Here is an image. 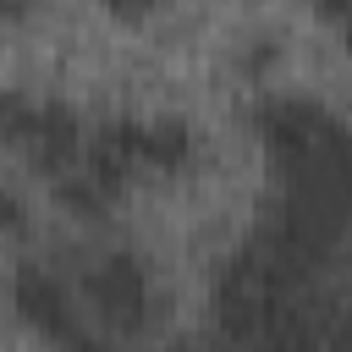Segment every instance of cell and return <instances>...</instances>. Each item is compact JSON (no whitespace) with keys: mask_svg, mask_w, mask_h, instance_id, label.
<instances>
[{"mask_svg":"<svg viewBox=\"0 0 352 352\" xmlns=\"http://www.w3.org/2000/svg\"><path fill=\"white\" fill-rule=\"evenodd\" d=\"M319 253H308L270 214H258L253 236L214 270V341L226 352H324L336 314L319 297Z\"/></svg>","mask_w":352,"mask_h":352,"instance_id":"6da1fadb","label":"cell"},{"mask_svg":"<svg viewBox=\"0 0 352 352\" xmlns=\"http://www.w3.org/2000/svg\"><path fill=\"white\" fill-rule=\"evenodd\" d=\"M253 132L275 165V204L264 209L308 253L330 258L352 226V126L319 99H258Z\"/></svg>","mask_w":352,"mask_h":352,"instance_id":"7a4b0ae2","label":"cell"},{"mask_svg":"<svg viewBox=\"0 0 352 352\" xmlns=\"http://www.w3.org/2000/svg\"><path fill=\"white\" fill-rule=\"evenodd\" d=\"M82 297H88V314L104 330H116V336H143L148 319H154V302H160L154 275H148V264L138 253H104V258H94V270L82 280Z\"/></svg>","mask_w":352,"mask_h":352,"instance_id":"3957f363","label":"cell"},{"mask_svg":"<svg viewBox=\"0 0 352 352\" xmlns=\"http://www.w3.org/2000/svg\"><path fill=\"white\" fill-rule=\"evenodd\" d=\"M11 308L22 314L28 330H38L55 346H72L77 336H88L77 297L66 292V280L50 264H16V275H11Z\"/></svg>","mask_w":352,"mask_h":352,"instance_id":"277c9868","label":"cell"},{"mask_svg":"<svg viewBox=\"0 0 352 352\" xmlns=\"http://www.w3.org/2000/svg\"><path fill=\"white\" fill-rule=\"evenodd\" d=\"M16 148L33 160V170H44V176L55 182V176H66V170H77V165H82L88 126H82V116H77L72 104L44 99V104L33 110V126H28V138H22Z\"/></svg>","mask_w":352,"mask_h":352,"instance_id":"5b68a950","label":"cell"},{"mask_svg":"<svg viewBox=\"0 0 352 352\" xmlns=\"http://www.w3.org/2000/svg\"><path fill=\"white\" fill-rule=\"evenodd\" d=\"M82 170H88L110 198H121V192L148 170V165H143V121L121 116V121H104L99 132H88Z\"/></svg>","mask_w":352,"mask_h":352,"instance_id":"8992f818","label":"cell"},{"mask_svg":"<svg viewBox=\"0 0 352 352\" xmlns=\"http://www.w3.org/2000/svg\"><path fill=\"white\" fill-rule=\"evenodd\" d=\"M192 160V126L176 116L143 121V165L148 170H182Z\"/></svg>","mask_w":352,"mask_h":352,"instance_id":"52a82bcc","label":"cell"},{"mask_svg":"<svg viewBox=\"0 0 352 352\" xmlns=\"http://www.w3.org/2000/svg\"><path fill=\"white\" fill-rule=\"evenodd\" d=\"M50 192H55V204H60L66 214H77V220H104V209L116 204V198H110L88 170H82V165H77V170H66V176H55V182H50Z\"/></svg>","mask_w":352,"mask_h":352,"instance_id":"ba28073f","label":"cell"},{"mask_svg":"<svg viewBox=\"0 0 352 352\" xmlns=\"http://www.w3.org/2000/svg\"><path fill=\"white\" fill-rule=\"evenodd\" d=\"M33 110H38V99H28V94H16V88H6L0 94V143H22L28 138V126H33Z\"/></svg>","mask_w":352,"mask_h":352,"instance_id":"9c48e42d","label":"cell"},{"mask_svg":"<svg viewBox=\"0 0 352 352\" xmlns=\"http://www.w3.org/2000/svg\"><path fill=\"white\" fill-rule=\"evenodd\" d=\"M314 6H319L324 22L341 28V44H346V55H352V0H314Z\"/></svg>","mask_w":352,"mask_h":352,"instance_id":"30bf717a","label":"cell"},{"mask_svg":"<svg viewBox=\"0 0 352 352\" xmlns=\"http://www.w3.org/2000/svg\"><path fill=\"white\" fill-rule=\"evenodd\" d=\"M0 231H28V204L11 187H0Z\"/></svg>","mask_w":352,"mask_h":352,"instance_id":"8fae6325","label":"cell"},{"mask_svg":"<svg viewBox=\"0 0 352 352\" xmlns=\"http://www.w3.org/2000/svg\"><path fill=\"white\" fill-rule=\"evenodd\" d=\"M104 11H110V16H121V22H138V16H148V11H154V0H104Z\"/></svg>","mask_w":352,"mask_h":352,"instance_id":"7c38bea8","label":"cell"},{"mask_svg":"<svg viewBox=\"0 0 352 352\" xmlns=\"http://www.w3.org/2000/svg\"><path fill=\"white\" fill-rule=\"evenodd\" d=\"M324 352H352V314L330 324V341H324Z\"/></svg>","mask_w":352,"mask_h":352,"instance_id":"4fadbf2b","label":"cell"},{"mask_svg":"<svg viewBox=\"0 0 352 352\" xmlns=\"http://www.w3.org/2000/svg\"><path fill=\"white\" fill-rule=\"evenodd\" d=\"M66 352H110V346H104V341H94V336H77Z\"/></svg>","mask_w":352,"mask_h":352,"instance_id":"5bb4252c","label":"cell"},{"mask_svg":"<svg viewBox=\"0 0 352 352\" xmlns=\"http://www.w3.org/2000/svg\"><path fill=\"white\" fill-rule=\"evenodd\" d=\"M165 352H204V346H192V341H176V346H165Z\"/></svg>","mask_w":352,"mask_h":352,"instance_id":"9a60e30c","label":"cell"},{"mask_svg":"<svg viewBox=\"0 0 352 352\" xmlns=\"http://www.w3.org/2000/svg\"><path fill=\"white\" fill-rule=\"evenodd\" d=\"M22 6H28V0H0V11H22Z\"/></svg>","mask_w":352,"mask_h":352,"instance_id":"2e32d148","label":"cell"}]
</instances>
